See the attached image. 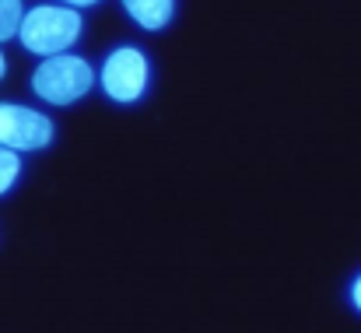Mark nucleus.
Returning <instances> with one entry per match:
<instances>
[{
	"label": "nucleus",
	"mask_w": 361,
	"mask_h": 333,
	"mask_svg": "<svg viewBox=\"0 0 361 333\" xmlns=\"http://www.w3.org/2000/svg\"><path fill=\"white\" fill-rule=\"evenodd\" d=\"M92 85H95V71L88 67V60L71 53L46 56L32 74V92L53 106H74L92 92Z\"/></svg>",
	"instance_id": "2"
},
{
	"label": "nucleus",
	"mask_w": 361,
	"mask_h": 333,
	"mask_svg": "<svg viewBox=\"0 0 361 333\" xmlns=\"http://www.w3.org/2000/svg\"><path fill=\"white\" fill-rule=\"evenodd\" d=\"M147 88V56L133 46L109 53L102 63V92L113 102H137Z\"/></svg>",
	"instance_id": "4"
},
{
	"label": "nucleus",
	"mask_w": 361,
	"mask_h": 333,
	"mask_svg": "<svg viewBox=\"0 0 361 333\" xmlns=\"http://www.w3.org/2000/svg\"><path fill=\"white\" fill-rule=\"evenodd\" d=\"M123 7H126V14H130L140 28L158 32V28H165V25L172 21L176 0H123Z\"/></svg>",
	"instance_id": "5"
},
{
	"label": "nucleus",
	"mask_w": 361,
	"mask_h": 333,
	"mask_svg": "<svg viewBox=\"0 0 361 333\" xmlns=\"http://www.w3.org/2000/svg\"><path fill=\"white\" fill-rule=\"evenodd\" d=\"M21 0H0V42H7L14 32H18V21H21Z\"/></svg>",
	"instance_id": "7"
},
{
	"label": "nucleus",
	"mask_w": 361,
	"mask_h": 333,
	"mask_svg": "<svg viewBox=\"0 0 361 333\" xmlns=\"http://www.w3.org/2000/svg\"><path fill=\"white\" fill-rule=\"evenodd\" d=\"M18 176H21V158H18V151H14V147H0V197L18 183Z\"/></svg>",
	"instance_id": "6"
},
{
	"label": "nucleus",
	"mask_w": 361,
	"mask_h": 333,
	"mask_svg": "<svg viewBox=\"0 0 361 333\" xmlns=\"http://www.w3.org/2000/svg\"><path fill=\"white\" fill-rule=\"evenodd\" d=\"M67 7H92V4H99V0H63Z\"/></svg>",
	"instance_id": "9"
},
{
	"label": "nucleus",
	"mask_w": 361,
	"mask_h": 333,
	"mask_svg": "<svg viewBox=\"0 0 361 333\" xmlns=\"http://www.w3.org/2000/svg\"><path fill=\"white\" fill-rule=\"evenodd\" d=\"M351 302H355V305L361 309V277L355 281V288H351Z\"/></svg>",
	"instance_id": "8"
},
{
	"label": "nucleus",
	"mask_w": 361,
	"mask_h": 333,
	"mask_svg": "<svg viewBox=\"0 0 361 333\" xmlns=\"http://www.w3.org/2000/svg\"><path fill=\"white\" fill-rule=\"evenodd\" d=\"M4 67H7V60H4V53H0V78H4Z\"/></svg>",
	"instance_id": "10"
},
{
	"label": "nucleus",
	"mask_w": 361,
	"mask_h": 333,
	"mask_svg": "<svg viewBox=\"0 0 361 333\" xmlns=\"http://www.w3.org/2000/svg\"><path fill=\"white\" fill-rule=\"evenodd\" d=\"M53 140V119L28 106L0 102V147L14 151H42Z\"/></svg>",
	"instance_id": "3"
},
{
	"label": "nucleus",
	"mask_w": 361,
	"mask_h": 333,
	"mask_svg": "<svg viewBox=\"0 0 361 333\" xmlns=\"http://www.w3.org/2000/svg\"><path fill=\"white\" fill-rule=\"evenodd\" d=\"M81 14L78 7H56V4H42V7H32L28 14H21L18 21V39L28 53H39V56H53V53H63L71 49L78 39H81Z\"/></svg>",
	"instance_id": "1"
}]
</instances>
